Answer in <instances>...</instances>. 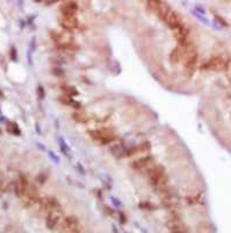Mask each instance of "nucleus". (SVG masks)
<instances>
[{
	"mask_svg": "<svg viewBox=\"0 0 231 233\" xmlns=\"http://www.w3.org/2000/svg\"><path fill=\"white\" fill-rule=\"evenodd\" d=\"M35 1H41V0H35Z\"/></svg>",
	"mask_w": 231,
	"mask_h": 233,
	"instance_id": "nucleus-1",
	"label": "nucleus"
}]
</instances>
